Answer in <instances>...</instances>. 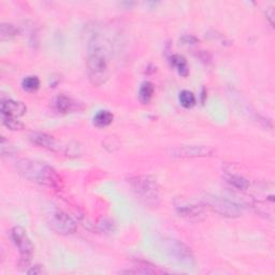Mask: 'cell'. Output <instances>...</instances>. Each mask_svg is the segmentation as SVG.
Wrapping results in <instances>:
<instances>
[{
	"label": "cell",
	"instance_id": "cell-16",
	"mask_svg": "<svg viewBox=\"0 0 275 275\" xmlns=\"http://www.w3.org/2000/svg\"><path fill=\"white\" fill-rule=\"evenodd\" d=\"M53 105H54V109H55L58 113H68L69 111H71V109H72V103H71V100L64 95L56 97L55 100H54Z\"/></svg>",
	"mask_w": 275,
	"mask_h": 275
},
{
	"label": "cell",
	"instance_id": "cell-19",
	"mask_svg": "<svg viewBox=\"0 0 275 275\" xmlns=\"http://www.w3.org/2000/svg\"><path fill=\"white\" fill-rule=\"evenodd\" d=\"M180 103L185 109H190L196 104V97L195 95L189 91H182L180 93Z\"/></svg>",
	"mask_w": 275,
	"mask_h": 275
},
{
	"label": "cell",
	"instance_id": "cell-22",
	"mask_svg": "<svg viewBox=\"0 0 275 275\" xmlns=\"http://www.w3.org/2000/svg\"><path fill=\"white\" fill-rule=\"evenodd\" d=\"M100 226V228L103 231H106V232H109V231H112L113 230V225L111 222H109V220H106V219H103V222H101L99 224Z\"/></svg>",
	"mask_w": 275,
	"mask_h": 275
},
{
	"label": "cell",
	"instance_id": "cell-4",
	"mask_svg": "<svg viewBox=\"0 0 275 275\" xmlns=\"http://www.w3.org/2000/svg\"><path fill=\"white\" fill-rule=\"evenodd\" d=\"M11 239L20 252V269H22V270L27 269L31 266L34 253V245L31 241V239L27 236L25 229L19 226L14 227V228L11 230Z\"/></svg>",
	"mask_w": 275,
	"mask_h": 275
},
{
	"label": "cell",
	"instance_id": "cell-10",
	"mask_svg": "<svg viewBox=\"0 0 275 275\" xmlns=\"http://www.w3.org/2000/svg\"><path fill=\"white\" fill-rule=\"evenodd\" d=\"M214 154V149L206 145H186L177 147L172 152L173 157L177 158H201L210 157Z\"/></svg>",
	"mask_w": 275,
	"mask_h": 275
},
{
	"label": "cell",
	"instance_id": "cell-20",
	"mask_svg": "<svg viewBox=\"0 0 275 275\" xmlns=\"http://www.w3.org/2000/svg\"><path fill=\"white\" fill-rule=\"evenodd\" d=\"M1 119L4 126L11 130H22L24 128V124L21 121H19V118L1 116Z\"/></svg>",
	"mask_w": 275,
	"mask_h": 275
},
{
	"label": "cell",
	"instance_id": "cell-6",
	"mask_svg": "<svg viewBox=\"0 0 275 275\" xmlns=\"http://www.w3.org/2000/svg\"><path fill=\"white\" fill-rule=\"evenodd\" d=\"M47 224L59 235H72L76 230V224L69 215L58 207H52L46 213Z\"/></svg>",
	"mask_w": 275,
	"mask_h": 275
},
{
	"label": "cell",
	"instance_id": "cell-3",
	"mask_svg": "<svg viewBox=\"0 0 275 275\" xmlns=\"http://www.w3.org/2000/svg\"><path fill=\"white\" fill-rule=\"evenodd\" d=\"M128 184L136 197L143 205L156 207L160 201V190L157 181L149 175H135L128 178Z\"/></svg>",
	"mask_w": 275,
	"mask_h": 275
},
{
	"label": "cell",
	"instance_id": "cell-15",
	"mask_svg": "<svg viewBox=\"0 0 275 275\" xmlns=\"http://www.w3.org/2000/svg\"><path fill=\"white\" fill-rule=\"evenodd\" d=\"M19 34L20 29L14 26L13 24L2 23L1 25H0V38H1V40L13 39L16 35H19Z\"/></svg>",
	"mask_w": 275,
	"mask_h": 275
},
{
	"label": "cell",
	"instance_id": "cell-2",
	"mask_svg": "<svg viewBox=\"0 0 275 275\" xmlns=\"http://www.w3.org/2000/svg\"><path fill=\"white\" fill-rule=\"evenodd\" d=\"M87 74L94 86H101L109 77L106 56L97 39H93L88 45L87 53Z\"/></svg>",
	"mask_w": 275,
	"mask_h": 275
},
{
	"label": "cell",
	"instance_id": "cell-5",
	"mask_svg": "<svg viewBox=\"0 0 275 275\" xmlns=\"http://www.w3.org/2000/svg\"><path fill=\"white\" fill-rule=\"evenodd\" d=\"M206 205L211 208L215 213L222 215L224 217L235 218L241 216L243 212L242 206L239 205L236 201H232L228 198L214 196V195H206L205 196Z\"/></svg>",
	"mask_w": 275,
	"mask_h": 275
},
{
	"label": "cell",
	"instance_id": "cell-8",
	"mask_svg": "<svg viewBox=\"0 0 275 275\" xmlns=\"http://www.w3.org/2000/svg\"><path fill=\"white\" fill-rule=\"evenodd\" d=\"M176 213L189 222H200L205 219L206 213L202 206L191 200L177 198L174 202Z\"/></svg>",
	"mask_w": 275,
	"mask_h": 275
},
{
	"label": "cell",
	"instance_id": "cell-17",
	"mask_svg": "<svg viewBox=\"0 0 275 275\" xmlns=\"http://www.w3.org/2000/svg\"><path fill=\"white\" fill-rule=\"evenodd\" d=\"M154 95V85L151 82L143 83L140 87L139 92V99L143 104H147L151 103Z\"/></svg>",
	"mask_w": 275,
	"mask_h": 275
},
{
	"label": "cell",
	"instance_id": "cell-1",
	"mask_svg": "<svg viewBox=\"0 0 275 275\" xmlns=\"http://www.w3.org/2000/svg\"><path fill=\"white\" fill-rule=\"evenodd\" d=\"M16 170L24 178L41 186L59 189L62 187L61 176L55 169L41 161L23 158L16 163Z\"/></svg>",
	"mask_w": 275,
	"mask_h": 275
},
{
	"label": "cell",
	"instance_id": "cell-13",
	"mask_svg": "<svg viewBox=\"0 0 275 275\" xmlns=\"http://www.w3.org/2000/svg\"><path fill=\"white\" fill-rule=\"evenodd\" d=\"M114 116H113L112 113L107 110H103L99 111L97 114L94 117V125L98 128H104L109 125L112 124Z\"/></svg>",
	"mask_w": 275,
	"mask_h": 275
},
{
	"label": "cell",
	"instance_id": "cell-9",
	"mask_svg": "<svg viewBox=\"0 0 275 275\" xmlns=\"http://www.w3.org/2000/svg\"><path fill=\"white\" fill-rule=\"evenodd\" d=\"M29 139H31L33 144L37 145L41 148L49 149L51 152L64 153L66 155L73 154V151H71L72 146L63 145L62 142H59L58 140L55 139V138L47 134L34 133L31 135V137H29Z\"/></svg>",
	"mask_w": 275,
	"mask_h": 275
},
{
	"label": "cell",
	"instance_id": "cell-7",
	"mask_svg": "<svg viewBox=\"0 0 275 275\" xmlns=\"http://www.w3.org/2000/svg\"><path fill=\"white\" fill-rule=\"evenodd\" d=\"M164 248L166 253L178 264L186 266H193L195 264L193 252L182 241L175 240V239H166L164 241Z\"/></svg>",
	"mask_w": 275,
	"mask_h": 275
},
{
	"label": "cell",
	"instance_id": "cell-24",
	"mask_svg": "<svg viewBox=\"0 0 275 275\" xmlns=\"http://www.w3.org/2000/svg\"><path fill=\"white\" fill-rule=\"evenodd\" d=\"M274 10L273 8H270L268 11H267V17L269 19V21H270L271 23V25L273 26L274 25Z\"/></svg>",
	"mask_w": 275,
	"mask_h": 275
},
{
	"label": "cell",
	"instance_id": "cell-23",
	"mask_svg": "<svg viewBox=\"0 0 275 275\" xmlns=\"http://www.w3.org/2000/svg\"><path fill=\"white\" fill-rule=\"evenodd\" d=\"M44 271L41 266H34L31 270H28V274H42Z\"/></svg>",
	"mask_w": 275,
	"mask_h": 275
},
{
	"label": "cell",
	"instance_id": "cell-21",
	"mask_svg": "<svg viewBox=\"0 0 275 275\" xmlns=\"http://www.w3.org/2000/svg\"><path fill=\"white\" fill-rule=\"evenodd\" d=\"M0 148H1V155L4 156H12L15 154V147L11 144L9 140L5 139L4 137H1V141H0Z\"/></svg>",
	"mask_w": 275,
	"mask_h": 275
},
{
	"label": "cell",
	"instance_id": "cell-11",
	"mask_svg": "<svg viewBox=\"0 0 275 275\" xmlns=\"http://www.w3.org/2000/svg\"><path fill=\"white\" fill-rule=\"evenodd\" d=\"M27 107L25 104L12 99H2L1 100V116L15 117L19 118L25 114Z\"/></svg>",
	"mask_w": 275,
	"mask_h": 275
},
{
	"label": "cell",
	"instance_id": "cell-12",
	"mask_svg": "<svg viewBox=\"0 0 275 275\" xmlns=\"http://www.w3.org/2000/svg\"><path fill=\"white\" fill-rule=\"evenodd\" d=\"M225 181L232 189L245 191L249 188V182L247 178H245L242 175L235 174V173H227V175L225 176Z\"/></svg>",
	"mask_w": 275,
	"mask_h": 275
},
{
	"label": "cell",
	"instance_id": "cell-14",
	"mask_svg": "<svg viewBox=\"0 0 275 275\" xmlns=\"http://www.w3.org/2000/svg\"><path fill=\"white\" fill-rule=\"evenodd\" d=\"M171 65L174 67L177 72L180 73L182 76H187L189 74V69L186 58L182 55H173L170 58Z\"/></svg>",
	"mask_w": 275,
	"mask_h": 275
},
{
	"label": "cell",
	"instance_id": "cell-18",
	"mask_svg": "<svg viewBox=\"0 0 275 275\" xmlns=\"http://www.w3.org/2000/svg\"><path fill=\"white\" fill-rule=\"evenodd\" d=\"M22 86L24 88V91H26L28 93H34L35 91H38L40 87V80L38 76H27L22 82Z\"/></svg>",
	"mask_w": 275,
	"mask_h": 275
}]
</instances>
